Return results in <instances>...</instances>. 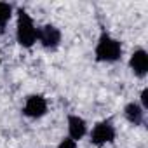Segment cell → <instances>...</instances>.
I'll return each instance as SVG.
<instances>
[{
    "instance_id": "4",
    "label": "cell",
    "mask_w": 148,
    "mask_h": 148,
    "mask_svg": "<svg viewBox=\"0 0 148 148\" xmlns=\"http://www.w3.org/2000/svg\"><path fill=\"white\" fill-rule=\"evenodd\" d=\"M37 42L49 51H54L61 44V30L54 25H42L37 32Z\"/></svg>"
},
{
    "instance_id": "7",
    "label": "cell",
    "mask_w": 148,
    "mask_h": 148,
    "mask_svg": "<svg viewBox=\"0 0 148 148\" xmlns=\"http://www.w3.org/2000/svg\"><path fill=\"white\" fill-rule=\"evenodd\" d=\"M86 134H87V122L79 115H68V138L79 143Z\"/></svg>"
},
{
    "instance_id": "5",
    "label": "cell",
    "mask_w": 148,
    "mask_h": 148,
    "mask_svg": "<svg viewBox=\"0 0 148 148\" xmlns=\"http://www.w3.org/2000/svg\"><path fill=\"white\" fill-rule=\"evenodd\" d=\"M47 110H49V105H47V99L42 94H30L25 99L23 113L30 119H42L47 113Z\"/></svg>"
},
{
    "instance_id": "3",
    "label": "cell",
    "mask_w": 148,
    "mask_h": 148,
    "mask_svg": "<svg viewBox=\"0 0 148 148\" xmlns=\"http://www.w3.org/2000/svg\"><path fill=\"white\" fill-rule=\"evenodd\" d=\"M115 136H117V131H115V125H113V122H112L110 119L98 122V124L92 127L91 134H89L91 143H92L94 146H103V145H106V143H112V141L115 139Z\"/></svg>"
},
{
    "instance_id": "10",
    "label": "cell",
    "mask_w": 148,
    "mask_h": 148,
    "mask_svg": "<svg viewBox=\"0 0 148 148\" xmlns=\"http://www.w3.org/2000/svg\"><path fill=\"white\" fill-rule=\"evenodd\" d=\"M58 148H77V141H73L71 138H63L61 141H59V145H58Z\"/></svg>"
},
{
    "instance_id": "2",
    "label": "cell",
    "mask_w": 148,
    "mask_h": 148,
    "mask_svg": "<svg viewBox=\"0 0 148 148\" xmlns=\"http://www.w3.org/2000/svg\"><path fill=\"white\" fill-rule=\"evenodd\" d=\"M122 56V44L112 37L110 33L103 32L94 47V58L99 63H117Z\"/></svg>"
},
{
    "instance_id": "6",
    "label": "cell",
    "mask_w": 148,
    "mask_h": 148,
    "mask_svg": "<svg viewBox=\"0 0 148 148\" xmlns=\"http://www.w3.org/2000/svg\"><path fill=\"white\" fill-rule=\"evenodd\" d=\"M129 68L138 79H145L148 73V52L145 49H136L129 58Z\"/></svg>"
},
{
    "instance_id": "8",
    "label": "cell",
    "mask_w": 148,
    "mask_h": 148,
    "mask_svg": "<svg viewBox=\"0 0 148 148\" xmlns=\"http://www.w3.org/2000/svg\"><path fill=\"white\" fill-rule=\"evenodd\" d=\"M145 113H146V112L141 108V105H139V103H134V101L127 103L125 108H124V117H125V120H127L129 124H132V125H143V122H145Z\"/></svg>"
},
{
    "instance_id": "9",
    "label": "cell",
    "mask_w": 148,
    "mask_h": 148,
    "mask_svg": "<svg viewBox=\"0 0 148 148\" xmlns=\"http://www.w3.org/2000/svg\"><path fill=\"white\" fill-rule=\"evenodd\" d=\"M12 12L14 7L7 2H0V32H5V26L9 25V21L12 19Z\"/></svg>"
},
{
    "instance_id": "11",
    "label": "cell",
    "mask_w": 148,
    "mask_h": 148,
    "mask_svg": "<svg viewBox=\"0 0 148 148\" xmlns=\"http://www.w3.org/2000/svg\"><path fill=\"white\" fill-rule=\"evenodd\" d=\"M139 105H141V108L146 112L148 110V87H145L143 91H141V96H139Z\"/></svg>"
},
{
    "instance_id": "1",
    "label": "cell",
    "mask_w": 148,
    "mask_h": 148,
    "mask_svg": "<svg viewBox=\"0 0 148 148\" xmlns=\"http://www.w3.org/2000/svg\"><path fill=\"white\" fill-rule=\"evenodd\" d=\"M37 32H38V28H37L33 18L25 9H19L18 18H16V40H18V44L25 49H32L37 44Z\"/></svg>"
}]
</instances>
